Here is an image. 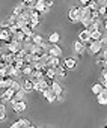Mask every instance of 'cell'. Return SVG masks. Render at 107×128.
Masks as SVG:
<instances>
[{"label": "cell", "mask_w": 107, "mask_h": 128, "mask_svg": "<svg viewBox=\"0 0 107 128\" xmlns=\"http://www.w3.org/2000/svg\"><path fill=\"white\" fill-rule=\"evenodd\" d=\"M3 82H5V88H11L12 82H14V77H3Z\"/></svg>", "instance_id": "30"}, {"label": "cell", "mask_w": 107, "mask_h": 128, "mask_svg": "<svg viewBox=\"0 0 107 128\" xmlns=\"http://www.w3.org/2000/svg\"><path fill=\"white\" fill-rule=\"evenodd\" d=\"M26 94H27V92H26L24 89H20V90H17V92H15V96L12 98V101H11V102H15V101H24V96H26Z\"/></svg>", "instance_id": "19"}, {"label": "cell", "mask_w": 107, "mask_h": 128, "mask_svg": "<svg viewBox=\"0 0 107 128\" xmlns=\"http://www.w3.org/2000/svg\"><path fill=\"white\" fill-rule=\"evenodd\" d=\"M104 88H102V84L100 83V82H96V83H94L92 84V88H90V90H92V94H95V95H98V94H101V90H102Z\"/></svg>", "instance_id": "23"}, {"label": "cell", "mask_w": 107, "mask_h": 128, "mask_svg": "<svg viewBox=\"0 0 107 128\" xmlns=\"http://www.w3.org/2000/svg\"><path fill=\"white\" fill-rule=\"evenodd\" d=\"M6 118V107H5V101L0 102V120H3Z\"/></svg>", "instance_id": "28"}, {"label": "cell", "mask_w": 107, "mask_h": 128, "mask_svg": "<svg viewBox=\"0 0 107 128\" xmlns=\"http://www.w3.org/2000/svg\"><path fill=\"white\" fill-rule=\"evenodd\" d=\"M45 5H47V8L50 9V8H53L54 6V0H45Z\"/></svg>", "instance_id": "31"}, {"label": "cell", "mask_w": 107, "mask_h": 128, "mask_svg": "<svg viewBox=\"0 0 107 128\" xmlns=\"http://www.w3.org/2000/svg\"><path fill=\"white\" fill-rule=\"evenodd\" d=\"M12 36H14V33L11 32L9 27H2V30H0V39H2L3 42H11Z\"/></svg>", "instance_id": "4"}, {"label": "cell", "mask_w": 107, "mask_h": 128, "mask_svg": "<svg viewBox=\"0 0 107 128\" xmlns=\"http://www.w3.org/2000/svg\"><path fill=\"white\" fill-rule=\"evenodd\" d=\"M41 21H42V14H41V12H38L36 9H33V11H32V14H30L29 26L35 29V27H38V26L41 24Z\"/></svg>", "instance_id": "2"}, {"label": "cell", "mask_w": 107, "mask_h": 128, "mask_svg": "<svg viewBox=\"0 0 107 128\" xmlns=\"http://www.w3.org/2000/svg\"><path fill=\"white\" fill-rule=\"evenodd\" d=\"M42 96L48 101V102H54L56 100H58V96H56V94L53 92V89L51 88H47L44 92H42Z\"/></svg>", "instance_id": "6"}, {"label": "cell", "mask_w": 107, "mask_h": 128, "mask_svg": "<svg viewBox=\"0 0 107 128\" xmlns=\"http://www.w3.org/2000/svg\"><path fill=\"white\" fill-rule=\"evenodd\" d=\"M74 51L78 54V56H82V54H84V51H86V44H83L82 41H76V44H74Z\"/></svg>", "instance_id": "12"}, {"label": "cell", "mask_w": 107, "mask_h": 128, "mask_svg": "<svg viewBox=\"0 0 107 128\" xmlns=\"http://www.w3.org/2000/svg\"><path fill=\"white\" fill-rule=\"evenodd\" d=\"M88 51L89 54H98L102 50V41L101 39H90V42L88 44Z\"/></svg>", "instance_id": "1"}, {"label": "cell", "mask_w": 107, "mask_h": 128, "mask_svg": "<svg viewBox=\"0 0 107 128\" xmlns=\"http://www.w3.org/2000/svg\"><path fill=\"white\" fill-rule=\"evenodd\" d=\"M14 96H15V90H14L12 88H6L5 92H3V95H2V101H5V102L9 101V102H11Z\"/></svg>", "instance_id": "8"}, {"label": "cell", "mask_w": 107, "mask_h": 128, "mask_svg": "<svg viewBox=\"0 0 107 128\" xmlns=\"http://www.w3.org/2000/svg\"><path fill=\"white\" fill-rule=\"evenodd\" d=\"M21 3L24 5V8H33L35 6V0H21Z\"/></svg>", "instance_id": "29"}, {"label": "cell", "mask_w": 107, "mask_h": 128, "mask_svg": "<svg viewBox=\"0 0 107 128\" xmlns=\"http://www.w3.org/2000/svg\"><path fill=\"white\" fill-rule=\"evenodd\" d=\"M64 65L66 66V70H74V68L77 66V60H76V59H72V57H68V59H65Z\"/></svg>", "instance_id": "21"}, {"label": "cell", "mask_w": 107, "mask_h": 128, "mask_svg": "<svg viewBox=\"0 0 107 128\" xmlns=\"http://www.w3.org/2000/svg\"><path fill=\"white\" fill-rule=\"evenodd\" d=\"M80 2H82V6H89L92 0H80Z\"/></svg>", "instance_id": "33"}, {"label": "cell", "mask_w": 107, "mask_h": 128, "mask_svg": "<svg viewBox=\"0 0 107 128\" xmlns=\"http://www.w3.org/2000/svg\"><path fill=\"white\" fill-rule=\"evenodd\" d=\"M47 88H50V84L47 83V80H41V82L35 83V90H36V92H39V94H42Z\"/></svg>", "instance_id": "16"}, {"label": "cell", "mask_w": 107, "mask_h": 128, "mask_svg": "<svg viewBox=\"0 0 107 128\" xmlns=\"http://www.w3.org/2000/svg\"><path fill=\"white\" fill-rule=\"evenodd\" d=\"M58 101H64V95H59L58 96Z\"/></svg>", "instance_id": "35"}, {"label": "cell", "mask_w": 107, "mask_h": 128, "mask_svg": "<svg viewBox=\"0 0 107 128\" xmlns=\"http://www.w3.org/2000/svg\"><path fill=\"white\" fill-rule=\"evenodd\" d=\"M50 88L53 89V92L56 94V96H59V95H64V88H62V84H60V83H58V82H54V80H53V83L50 84Z\"/></svg>", "instance_id": "14"}, {"label": "cell", "mask_w": 107, "mask_h": 128, "mask_svg": "<svg viewBox=\"0 0 107 128\" xmlns=\"http://www.w3.org/2000/svg\"><path fill=\"white\" fill-rule=\"evenodd\" d=\"M32 41H33V44L42 45V42H44V36H42V35H39V33H33V36H32Z\"/></svg>", "instance_id": "25"}, {"label": "cell", "mask_w": 107, "mask_h": 128, "mask_svg": "<svg viewBox=\"0 0 107 128\" xmlns=\"http://www.w3.org/2000/svg\"><path fill=\"white\" fill-rule=\"evenodd\" d=\"M78 41H82V42L86 44V45L90 42V33H89V30H88L86 27H84L83 30L78 32Z\"/></svg>", "instance_id": "7"}, {"label": "cell", "mask_w": 107, "mask_h": 128, "mask_svg": "<svg viewBox=\"0 0 107 128\" xmlns=\"http://www.w3.org/2000/svg\"><path fill=\"white\" fill-rule=\"evenodd\" d=\"M59 63H60V60H59V57L58 56H48V65L47 66H51V68H56L58 65H59Z\"/></svg>", "instance_id": "20"}, {"label": "cell", "mask_w": 107, "mask_h": 128, "mask_svg": "<svg viewBox=\"0 0 107 128\" xmlns=\"http://www.w3.org/2000/svg\"><path fill=\"white\" fill-rule=\"evenodd\" d=\"M96 96H98L96 100H98V102L101 106H107V89H102L101 94H98Z\"/></svg>", "instance_id": "18"}, {"label": "cell", "mask_w": 107, "mask_h": 128, "mask_svg": "<svg viewBox=\"0 0 107 128\" xmlns=\"http://www.w3.org/2000/svg\"><path fill=\"white\" fill-rule=\"evenodd\" d=\"M90 14H92L90 6H80V23L84 18H90Z\"/></svg>", "instance_id": "9"}, {"label": "cell", "mask_w": 107, "mask_h": 128, "mask_svg": "<svg viewBox=\"0 0 107 128\" xmlns=\"http://www.w3.org/2000/svg\"><path fill=\"white\" fill-rule=\"evenodd\" d=\"M45 77H48V78H54V77H56V70L51 68V66H45Z\"/></svg>", "instance_id": "24"}, {"label": "cell", "mask_w": 107, "mask_h": 128, "mask_svg": "<svg viewBox=\"0 0 107 128\" xmlns=\"http://www.w3.org/2000/svg\"><path fill=\"white\" fill-rule=\"evenodd\" d=\"M48 54L60 57V56H62V48H60L58 44H51V45H50V48H48Z\"/></svg>", "instance_id": "11"}, {"label": "cell", "mask_w": 107, "mask_h": 128, "mask_svg": "<svg viewBox=\"0 0 107 128\" xmlns=\"http://www.w3.org/2000/svg\"><path fill=\"white\" fill-rule=\"evenodd\" d=\"M68 20H70L71 23H74V24L80 23V6H78V8H77V6H74V8H71V9H70Z\"/></svg>", "instance_id": "3"}, {"label": "cell", "mask_w": 107, "mask_h": 128, "mask_svg": "<svg viewBox=\"0 0 107 128\" xmlns=\"http://www.w3.org/2000/svg\"><path fill=\"white\" fill-rule=\"evenodd\" d=\"M102 24H104V30L107 32V20H104V21H102Z\"/></svg>", "instance_id": "34"}, {"label": "cell", "mask_w": 107, "mask_h": 128, "mask_svg": "<svg viewBox=\"0 0 107 128\" xmlns=\"http://www.w3.org/2000/svg\"><path fill=\"white\" fill-rule=\"evenodd\" d=\"M20 126H24V128H33L35 125H33L32 122H29V119H18V120H15V122L11 125V128H20Z\"/></svg>", "instance_id": "5"}, {"label": "cell", "mask_w": 107, "mask_h": 128, "mask_svg": "<svg viewBox=\"0 0 107 128\" xmlns=\"http://www.w3.org/2000/svg\"><path fill=\"white\" fill-rule=\"evenodd\" d=\"M59 39H60V36H59L58 32H53V33H50V36H48V41H50L51 44H58Z\"/></svg>", "instance_id": "26"}, {"label": "cell", "mask_w": 107, "mask_h": 128, "mask_svg": "<svg viewBox=\"0 0 107 128\" xmlns=\"http://www.w3.org/2000/svg\"><path fill=\"white\" fill-rule=\"evenodd\" d=\"M23 89H24L26 92H32V90H35V83H33L29 77H26V80L23 82Z\"/></svg>", "instance_id": "17"}, {"label": "cell", "mask_w": 107, "mask_h": 128, "mask_svg": "<svg viewBox=\"0 0 107 128\" xmlns=\"http://www.w3.org/2000/svg\"><path fill=\"white\" fill-rule=\"evenodd\" d=\"M12 104V110L15 112V113H21V112H24L26 110V102L24 101H15V102H11Z\"/></svg>", "instance_id": "10"}, {"label": "cell", "mask_w": 107, "mask_h": 128, "mask_svg": "<svg viewBox=\"0 0 107 128\" xmlns=\"http://www.w3.org/2000/svg\"><path fill=\"white\" fill-rule=\"evenodd\" d=\"M54 70H56V76L58 77H60V78H65L66 77V66L64 65V62H60Z\"/></svg>", "instance_id": "13"}, {"label": "cell", "mask_w": 107, "mask_h": 128, "mask_svg": "<svg viewBox=\"0 0 107 128\" xmlns=\"http://www.w3.org/2000/svg\"><path fill=\"white\" fill-rule=\"evenodd\" d=\"M12 39H14V41H23V42H24V39H26V33L20 29V30H17V32L14 33Z\"/></svg>", "instance_id": "22"}, {"label": "cell", "mask_w": 107, "mask_h": 128, "mask_svg": "<svg viewBox=\"0 0 107 128\" xmlns=\"http://www.w3.org/2000/svg\"><path fill=\"white\" fill-rule=\"evenodd\" d=\"M33 8H35L38 12H41V14H45V12L48 11V8H47V5H45V0H38Z\"/></svg>", "instance_id": "15"}, {"label": "cell", "mask_w": 107, "mask_h": 128, "mask_svg": "<svg viewBox=\"0 0 107 128\" xmlns=\"http://www.w3.org/2000/svg\"><path fill=\"white\" fill-rule=\"evenodd\" d=\"M101 77H102L104 80H107V68H102V70H101Z\"/></svg>", "instance_id": "32"}, {"label": "cell", "mask_w": 107, "mask_h": 128, "mask_svg": "<svg viewBox=\"0 0 107 128\" xmlns=\"http://www.w3.org/2000/svg\"><path fill=\"white\" fill-rule=\"evenodd\" d=\"M23 11H24V5H23V3H18V5L14 8L12 14H15V15H21V14H23Z\"/></svg>", "instance_id": "27"}]
</instances>
